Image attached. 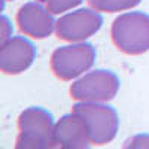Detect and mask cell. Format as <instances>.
<instances>
[{
    "mask_svg": "<svg viewBox=\"0 0 149 149\" xmlns=\"http://www.w3.org/2000/svg\"><path fill=\"white\" fill-rule=\"evenodd\" d=\"M17 24L19 30L33 39H45L55 30L57 21L43 3L29 2L22 5L17 14Z\"/></svg>",
    "mask_w": 149,
    "mask_h": 149,
    "instance_id": "52a82bcc",
    "label": "cell"
},
{
    "mask_svg": "<svg viewBox=\"0 0 149 149\" xmlns=\"http://www.w3.org/2000/svg\"><path fill=\"white\" fill-rule=\"evenodd\" d=\"M36 58L34 45L22 36L10 37L0 48V69L6 74L26 72Z\"/></svg>",
    "mask_w": 149,
    "mask_h": 149,
    "instance_id": "9c48e42d",
    "label": "cell"
},
{
    "mask_svg": "<svg viewBox=\"0 0 149 149\" xmlns=\"http://www.w3.org/2000/svg\"><path fill=\"white\" fill-rule=\"evenodd\" d=\"M3 2H8V0H3Z\"/></svg>",
    "mask_w": 149,
    "mask_h": 149,
    "instance_id": "5bb4252c",
    "label": "cell"
},
{
    "mask_svg": "<svg viewBox=\"0 0 149 149\" xmlns=\"http://www.w3.org/2000/svg\"><path fill=\"white\" fill-rule=\"evenodd\" d=\"M119 86V78L113 72L98 69L85 73L82 78L74 81L70 86V95L78 102L104 103L115 98Z\"/></svg>",
    "mask_w": 149,
    "mask_h": 149,
    "instance_id": "5b68a950",
    "label": "cell"
},
{
    "mask_svg": "<svg viewBox=\"0 0 149 149\" xmlns=\"http://www.w3.org/2000/svg\"><path fill=\"white\" fill-rule=\"evenodd\" d=\"M103 26V17L94 8H84L63 15L55 26V33L61 40L84 42L95 34Z\"/></svg>",
    "mask_w": 149,
    "mask_h": 149,
    "instance_id": "8992f818",
    "label": "cell"
},
{
    "mask_svg": "<svg viewBox=\"0 0 149 149\" xmlns=\"http://www.w3.org/2000/svg\"><path fill=\"white\" fill-rule=\"evenodd\" d=\"M142 0H90V6L98 12H121L137 6Z\"/></svg>",
    "mask_w": 149,
    "mask_h": 149,
    "instance_id": "30bf717a",
    "label": "cell"
},
{
    "mask_svg": "<svg viewBox=\"0 0 149 149\" xmlns=\"http://www.w3.org/2000/svg\"><path fill=\"white\" fill-rule=\"evenodd\" d=\"M0 22H2L0 24V26H2V43H5L6 40H9L12 37V24L5 15L2 17Z\"/></svg>",
    "mask_w": 149,
    "mask_h": 149,
    "instance_id": "7c38bea8",
    "label": "cell"
},
{
    "mask_svg": "<svg viewBox=\"0 0 149 149\" xmlns=\"http://www.w3.org/2000/svg\"><path fill=\"white\" fill-rule=\"evenodd\" d=\"M95 63V48L91 43L79 42L74 45L60 46L52 52L51 70L61 81L76 79L88 72Z\"/></svg>",
    "mask_w": 149,
    "mask_h": 149,
    "instance_id": "277c9868",
    "label": "cell"
},
{
    "mask_svg": "<svg viewBox=\"0 0 149 149\" xmlns=\"http://www.w3.org/2000/svg\"><path fill=\"white\" fill-rule=\"evenodd\" d=\"M39 2L43 3L51 14L57 15V14H63V12H67L73 8H76L78 5L82 3V0H39Z\"/></svg>",
    "mask_w": 149,
    "mask_h": 149,
    "instance_id": "8fae6325",
    "label": "cell"
},
{
    "mask_svg": "<svg viewBox=\"0 0 149 149\" xmlns=\"http://www.w3.org/2000/svg\"><path fill=\"white\" fill-rule=\"evenodd\" d=\"M55 122L52 115L42 107H29L18 118L19 134L17 137L18 149H49L55 148Z\"/></svg>",
    "mask_w": 149,
    "mask_h": 149,
    "instance_id": "6da1fadb",
    "label": "cell"
},
{
    "mask_svg": "<svg viewBox=\"0 0 149 149\" xmlns=\"http://www.w3.org/2000/svg\"><path fill=\"white\" fill-rule=\"evenodd\" d=\"M54 142L55 148H63V149L88 148L91 145V139L85 119L74 110L72 113L61 116L55 122Z\"/></svg>",
    "mask_w": 149,
    "mask_h": 149,
    "instance_id": "ba28073f",
    "label": "cell"
},
{
    "mask_svg": "<svg viewBox=\"0 0 149 149\" xmlns=\"http://www.w3.org/2000/svg\"><path fill=\"white\" fill-rule=\"evenodd\" d=\"M127 146H133V148H142V146H149V136H136L133 137Z\"/></svg>",
    "mask_w": 149,
    "mask_h": 149,
    "instance_id": "4fadbf2b",
    "label": "cell"
},
{
    "mask_svg": "<svg viewBox=\"0 0 149 149\" xmlns=\"http://www.w3.org/2000/svg\"><path fill=\"white\" fill-rule=\"evenodd\" d=\"M73 110L85 119L93 145L102 146L115 139L119 127V118L113 107L103 103L79 102L73 106Z\"/></svg>",
    "mask_w": 149,
    "mask_h": 149,
    "instance_id": "3957f363",
    "label": "cell"
},
{
    "mask_svg": "<svg viewBox=\"0 0 149 149\" xmlns=\"http://www.w3.org/2000/svg\"><path fill=\"white\" fill-rule=\"evenodd\" d=\"M112 40L119 51L140 55L149 51V15L145 12H127L112 24Z\"/></svg>",
    "mask_w": 149,
    "mask_h": 149,
    "instance_id": "7a4b0ae2",
    "label": "cell"
}]
</instances>
